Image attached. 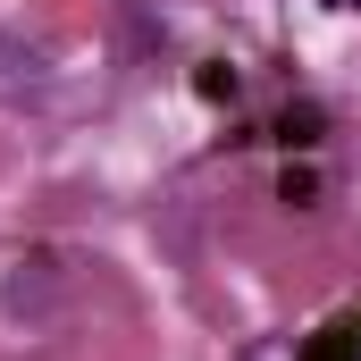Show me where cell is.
<instances>
[{"label": "cell", "instance_id": "cell-1", "mask_svg": "<svg viewBox=\"0 0 361 361\" xmlns=\"http://www.w3.org/2000/svg\"><path fill=\"white\" fill-rule=\"evenodd\" d=\"M0 101H8V109L51 101V68H42V51H17L8 34H0Z\"/></svg>", "mask_w": 361, "mask_h": 361}, {"label": "cell", "instance_id": "cell-2", "mask_svg": "<svg viewBox=\"0 0 361 361\" xmlns=\"http://www.w3.org/2000/svg\"><path fill=\"white\" fill-rule=\"evenodd\" d=\"M336 8H353V0H336Z\"/></svg>", "mask_w": 361, "mask_h": 361}]
</instances>
